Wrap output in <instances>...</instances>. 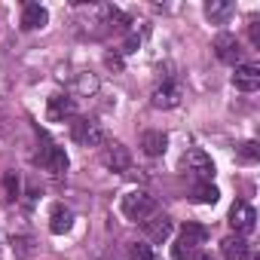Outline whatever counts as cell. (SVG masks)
Wrapping results in <instances>:
<instances>
[{"label": "cell", "instance_id": "14", "mask_svg": "<svg viewBox=\"0 0 260 260\" xmlns=\"http://www.w3.org/2000/svg\"><path fill=\"white\" fill-rule=\"evenodd\" d=\"M220 251H223V257H226V260H245V257L251 254V248H248L245 236H226V239L220 242Z\"/></svg>", "mask_w": 260, "mask_h": 260}, {"label": "cell", "instance_id": "9", "mask_svg": "<svg viewBox=\"0 0 260 260\" xmlns=\"http://www.w3.org/2000/svg\"><path fill=\"white\" fill-rule=\"evenodd\" d=\"M46 116H49V122H64L68 116H74V98L71 95H49V101H46Z\"/></svg>", "mask_w": 260, "mask_h": 260}, {"label": "cell", "instance_id": "7", "mask_svg": "<svg viewBox=\"0 0 260 260\" xmlns=\"http://www.w3.org/2000/svg\"><path fill=\"white\" fill-rule=\"evenodd\" d=\"M101 162H104L110 172H125L128 166H132V156H128V147H125V144L113 141V144H107V147H104Z\"/></svg>", "mask_w": 260, "mask_h": 260}, {"label": "cell", "instance_id": "1", "mask_svg": "<svg viewBox=\"0 0 260 260\" xmlns=\"http://www.w3.org/2000/svg\"><path fill=\"white\" fill-rule=\"evenodd\" d=\"M205 239H208V230L202 223H184V230L178 233V239L172 245V257L175 260H193L202 251Z\"/></svg>", "mask_w": 260, "mask_h": 260}, {"label": "cell", "instance_id": "23", "mask_svg": "<svg viewBox=\"0 0 260 260\" xmlns=\"http://www.w3.org/2000/svg\"><path fill=\"white\" fill-rule=\"evenodd\" d=\"M4 181H7V193H10L7 199H16V196H19V178H16V172H7Z\"/></svg>", "mask_w": 260, "mask_h": 260}, {"label": "cell", "instance_id": "22", "mask_svg": "<svg viewBox=\"0 0 260 260\" xmlns=\"http://www.w3.org/2000/svg\"><path fill=\"white\" fill-rule=\"evenodd\" d=\"M74 89H77L80 95H89V92H95V89H98V80H95L92 74H83V77L77 80V86H74Z\"/></svg>", "mask_w": 260, "mask_h": 260}, {"label": "cell", "instance_id": "19", "mask_svg": "<svg viewBox=\"0 0 260 260\" xmlns=\"http://www.w3.org/2000/svg\"><path fill=\"white\" fill-rule=\"evenodd\" d=\"M236 159H239V162H248V166L257 162V159H260V147H257V141H245V144H239V147H236Z\"/></svg>", "mask_w": 260, "mask_h": 260}, {"label": "cell", "instance_id": "3", "mask_svg": "<svg viewBox=\"0 0 260 260\" xmlns=\"http://www.w3.org/2000/svg\"><path fill=\"white\" fill-rule=\"evenodd\" d=\"M181 169L190 172L196 181H211V175H214V162H211V156H208L205 150H199V147H193V150L184 153Z\"/></svg>", "mask_w": 260, "mask_h": 260}, {"label": "cell", "instance_id": "11", "mask_svg": "<svg viewBox=\"0 0 260 260\" xmlns=\"http://www.w3.org/2000/svg\"><path fill=\"white\" fill-rule=\"evenodd\" d=\"M153 107H159V110H172V107H178V101H181V89H178V83H162V86H156L153 89Z\"/></svg>", "mask_w": 260, "mask_h": 260}, {"label": "cell", "instance_id": "18", "mask_svg": "<svg viewBox=\"0 0 260 260\" xmlns=\"http://www.w3.org/2000/svg\"><path fill=\"white\" fill-rule=\"evenodd\" d=\"M71 223H74V214H71V208H64V205H55V208H52V214H49V230H52L55 236H61V233H68V230H71Z\"/></svg>", "mask_w": 260, "mask_h": 260}, {"label": "cell", "instance_id": "10", "mask_svg": "<svg viewBox=\"0 0 260 260\" xmlns=\"http://www.w3.org/2000/svg\"><path fill=\"white\" fill-rule=\"evenodd\" d=\"M233 86H236L239 92H254V89H260V68H254V64H236Z\"/></svg>", "mask_w": 260, "mask_h": 260}, {"label": "cell", "instance_id": "6", "mask_svg": "<svg viewBox=\"0 0 260 260\" xmlns=\"http://www.w3.org/2000/svg\"><path fill=\"white\" fill-rule=\"evenodd\" d=\"M230 226L236 230V236H248V233H254V226H257V211L248 205V202H233V208H230Z\"/></svg>", "mask_w": 260, "mask_h": 260}, {"label": "cell", "instance_id": "8", "mask_svg": "<svg viewBox=\"0 0 260 260\" xmlns=\"http://www.w3.org/2000/svg\"><path fill=\"white\" fill-rule=\"evenodd\" d=\"M214 55L223 61V64H239L242 58V46L233 34H217L214 37Z\"/></svg>", "mask_w": 260, "mask_h": 260}, {"label": "cell", "instance_id": "25", "mask_svg": "<svg viewBox=\"0 0 260 260\" xmlns=\"http://www.w3.org/2000/svg\"><path fill=\"white\" fill-rule=\"evenodd\" d=\"M104 64H107V68H113V71H119V68H122V58L107 52V55H104Z\"/></svg>", "mask_w": 260, "mask_h": 260}, {"label": "cell", "instance_id": "2", "mask_svg": "<svg viewBox=\"0 0 260 260\" xmlns=\"http://www.w3.org/2000/svg\"><path fill=\"white\" fill-rule=\"evenodd\" d=\"M119 208H122V217L125 220H135L138 223V220H147L156 211V199L150 193H144V190H132V193L122 196Z\"/></svg>", "mask_w": 260, "mask_h": 260}, {"label": "cell", "instance_id": "16", "mask_svg": "<svg viewBox=\"0 0 260 260\" xmlns=\"http://www.w3.org/2000/svg\"><path fill=\"white\" fill-rule=\"evenodd\" d=\"M190 199L199 202V205H214V202L220 199V190H217L211 181H196L193 190H190Z\"/></svg>", "mask_w": 260, "mask_h": 260}, {"label": "cell", "instance_id": "5", "mask_svg": "<svg viewBox=\"0 0 260 260\" xmlns=\"http://www.w3.org/2000/svg\"><path fill=\"white\" fill-rule=\"evenodd\" d=\"M71 138L80 144V147H98L101 141H104V128H101V122H95V119H77L74 125H71Z\"/></svg>", "mask_w": 260, "mask_h": 260}, {"label": "cell", "instance_id": "12", "mask_svg": "<svg viewBox=\"0 0 260 260\" xmlns=\"http://www.w3.org/2000/svg\"><path fill=\"white\" fill-rule=\"evenodd\" d=\"M46 22H49L46 7H40V4H25V7H22V28H25V31H37V28H43Z\"/></svg>", "mask_w": 260, "mask_h": 260}, {"label": "cell", "instance_id": "26", "mask_svg": "<svg viewBox=\"0 0 260 260\" xmlns=\"http://www.w3.org/2000/svg\"><path fill=\"white\" fill-rule=\"evenodd\" d=\"M193 260H211V257H208V254H196Z\"/></svg>", "mask_w": 260, "mask_h": 260}, {"label": "cell", "instance_id": "4", "mask_svg": "<svg viewBox=\"0 0 260 260\" xmlns=\"http://www.w3.org/2000/svg\"><path fill=\"white\" fill-rule=\"evenodd\" d=\"M34 162H37L40 169L52 172V175H64V172H68V153H64V147H58V144H49V141H46V144L37 150Z\"/></svg>", "mask_w": 260, "mask_h": 260}, {"label": "cell", "instance_id": "15", "mask_svg": "<svg viewBox=\"0 0 260 260\" xmlns=\"http://www.w3.org/2000/svg\"><path fill=\"white\" fill-rule=\"evenodd\" d=\"M233 13H236V7L230 4V0H208L205 4V16H208L211 25H223Z\"/></svg>", "mask_w": 260, "mask_h": 260}, {"label": "cell", "instance_id": "17", "mask_svg": "<svg viewBox=\"0 0 260 260\" xmlns=\"http://www.w3.org/2000/svg\"><path fill=\"white\" fill-rule=\"evenodd\" d=\"M166 147H169V135L166 132H144L141 135V150L147 156H159V153H166Z\"/></svg>", "mask_w": 260, "mask_h": 260}, {"label": "cell", "instance_id": "21", "mask_svg": "<svg viewBox=\"0 0 260 260\" xmlns=\"http://www.w3.org/2000/svg\"><path fill=\"white\" fill-rule=\"evenodd\" d=\"M13 248H16V254H19L22 260H28V257L34 254V242H31L28 236H16V239H13Z\"/></svg>", "mask_w": 260, "mask_h": 260}, {"label": "cell", "instance_id": "20", "mask_svg": "<svg viewBox=\"0 0 260 260\" xmlns=\"http://www.w3.org/2000/svg\"><path fill=\"white\" fill-rule=\"evenodd\" d=\"M125 257L128 260H153V251L144 242H132V245H128V251H125Z\"/></svg>", "mask_w": 260, "mask_h": 260}, {"label": "cell", "instance_id": "24", "mask_svg": "<svg viewBox=\"0 0 260 260\" xmlns=\"http://www.w3.org/2000/svg\"><path fill=\"white\" fill-rule=\"evenodd\" d=\"M257 25H260V22H251V25H248V34H251V43H254V46H260V28H257Z\"/></svg>", "mask_w": 260, "mask_h": 260}, {"label": "cell", "instance_id": "13", "mask_svg": "<svg viewBox=\"0 0 260 260\" xmlns=\"http://www.w3.org/2000/svg\"><path fill=\"white\" fill-rule=\"evenodd\" d=\"M144 223V233H147V239H153V242H166L169 236H172V220L166 217V214H150L147 220H141Z\"/></svg>", "mask_w": 260, "mask_h": 260}]
</instances>
